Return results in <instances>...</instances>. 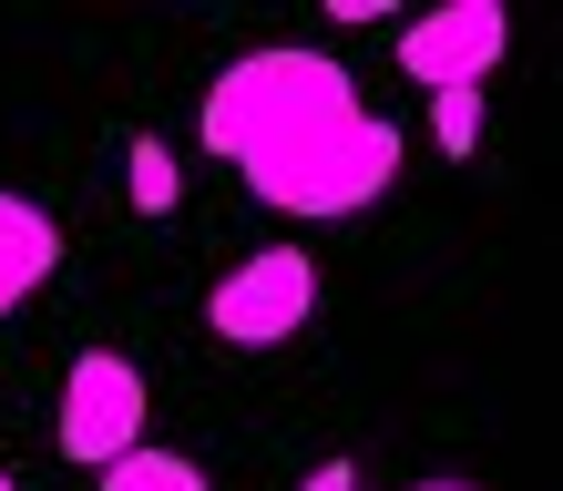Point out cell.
I'll use <instances>...</instances> for the list:
<instances>
[{
	"instance_id": "obj_1",
	"label": "cell",
	"mask_w": 563,
	"mask_h": 491,
	"mask_svg": "<svg viewBox=\"0 0 563 491\" xmlns=\"http://www.w3.org/2000/svg\"><path fill=\"white\" fill-rule=\"evenodd\" d=\"M195 123H206V154L256 194V205L308 215V225L379 205L389 175H400V123H379L369 103H358L349 62H328L308 42L236 52L206 82V113Z\"/></svg>"
},
{
	"instance_id": "obj_2",
	"label": "cell",
	"mask_w": 563,
	"mask_h": 491,
	"mask_svg": "<svg viewBox=\"0 0 563 491\" xmlns=\"http://www.w3.org/2000/svg\"><path fill=\"white\" fill-rule=\"evenodd\" d=\"M308 317H318V267H308V246L246 256V267H225L216 298H206V327H216L225 348H277V338H297Z\"/></svg>"
},
{
	"instance_id": "obj_3",
	"label": "cell",
	"mask_w": 563,
	"mask_h": 491,
	"mask_svg": "<svg viewBox=\"0 0 563 491\" xmlns=\"http://www.w3.org/2000/svg\"><path fill=\"white\" fill-rule=\"evenodd\" d=\"M62 450L82 471H113L123 450H144V369L123 348H82L62 379Z\"/></svg>"
},
{
	"instance_id": "obj_4",
	"label": "cell",
	"mask_w": 563,
	"mask_h": 491,
	"mask_svg": "<svg viewBox=\"0 0 563 491\" xmlns=\"http://www.w3.org/2000/svg\"><path fill=\"white\" fill-rule=\"evenodd\" d=\"M503 42H512L503 0H451V11H420L400 31V72L420 92H482V72L503 62Z\"/></svg>"
},
{
	"instance_id": "obj_5",
	"label": "cell",
	"mask_w": 563,
	"mask_h": 491,
	"mask_svg": "<svg viewBox=\"0 0 563 491\" xmlns=\"http://www.w3.org/2000/svg\"><path fill=\"white\" fill-rule=\"evenodd\" d=\"M52 267H62L52 205H31V194L0 185V317H21V298H31V287H52Z\"/></svg>"
},
{
	"instance_id": "obj_6",
	"label": "cell",
	"mask_w": 563,
	"mask_h": 491,
	"mask_svg": "<svg viewBox=\"0 0 563 491\" xmlns=\"http://www.w3.org/2000/svg\"><path fill=\"white\" fill-rule=\"evenodd\" d=\"M103 491H206V471H195L185 450H123L103 471Z\"/></svg>"
},
{
	"instance_id": "obj_7",
	"label": "cell",
	"mask_w": 563,
	"mask_h": 491,
	"mask_svg": "<svg viewBox=\"0 0 563 491\" xmlns=\"http://www.w3.org/2000/svg\"><path fill=\"white\" fill-rule=\"evenodd\" d=\"M123 194H134V215H175V194H185V175H175V154H164L154 134L134 144V164H123Z\"/></svg>"
},
{
	"instance_id": "obj_8",
	"label": "cell",
	"mask_w": 563,
	"mask_h": 491,
	"mask_svg": "<svg viewBox=\"0 0 563 491\" xmlns=\"http://www.w3.org/2000/svg\"><path fill=\"white\" fill-rule=\"evenodd\" d=\"M430 144L441 154H482V92H430Z\"/></svg>"
},
{
	"instance_id": "obj_9",
	"label": "cell",
	"mask_w": 563,
	"mask_h": 491,
	"mask_svg": "<svg viewBox=\"0 0 563 491\" xmlns=\"http://www.w3.org/2000/svg\"><path fill=\"white\" fill-rule=\"evenodd\" d=\"M349 481H358L349 461H318V471H308V481H297V491H349Z\"/></svg>"
},
{
	"instance_id": "obj_10",
	"label": "cell",
	"mask_w": 563,
	"mask_h": 491,
	"mask_svg": "<svg viewBox=\"0 0 563 491\" xmlns=\"http://www.w3.org/2000/svg\"><path fill=\"white\" fill-rule=\"evenodd\" d=\"M420 491H482V481H420Z\"/></svg>"
},
{
	"instance_id": "obj_11",
	"label": "cell",
	"mask_w": 563,
	"mask_h": 491,
	"mask_svg": "<svg viewBox=\"0 0 563 491\" xmlns=\"http://www.w3.org/2000/svg\"><path fill=\"white\" fill-rule=\"evenodd\" d=\"M0 491H21V481H11V471H0Z\"/></svg>"
}]
</instances>
